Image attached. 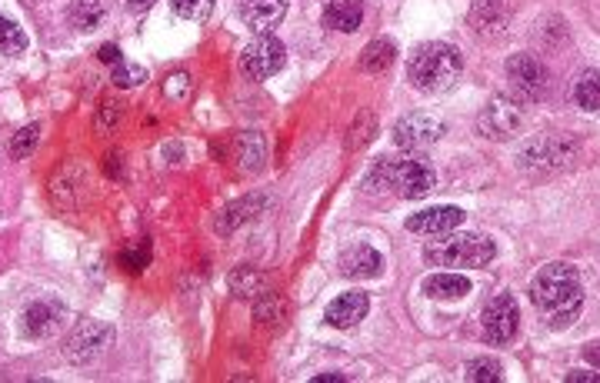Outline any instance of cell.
I'll return each instance as SVG.
<instances>
[{"label":"cell","mask_w":600,"mask_h":383,"mask_svg":"<svg viewBox=\"0 0 600 383\" xmlns=\"http://www.w3.org/2000/svg\"><path fill=\"white\" fill-rule=\"evenodd\" d=\"M170 7L180 20H207L210 10H214V0H170Z\"/></svg>","instance_id":"cell-30"},{"label":"cell","mask_w":600,"mask_h":383,"mask_svg":"<svg viewBox=\"0 0 600 383\" xmlns=\"http://www.w3.org/2000/svg\"><path fill=\"white\" fill-rule=\"evenodd\" d=\"M100 60H104V64H117V60H124V57H120V50L114 47V44H104V47H100V54H97Z\"/></svg>","instance_id":"cell-35"},{"label":"cell","mask_w":600,"mask_h":383,"mask_svg":"<svg viewBox=\"0 0 600 383\" xmlns=\"http://www.w3.org/2000/svg\"><path fill=\"white\" fill-rule=\"evenodd\" d=\"M367 310H370L367 294L350 290V294H340L334 304L327 307V324L337 327V330H350V327H357L360 320L367 317Z\"/></svg>","instance_id":"cell-15"},{"label":"cell","mask_w":600,"mask_h":383,"mask_svg":"<svg viewBox=\"0 0 600 383\" xmlns=\"http://www.w3.org/2000/svg\"><path fill=\"white\" fill-rule=\"evenodd\" d=\"M480 327H484V337L490 344H507V340H514L517 327H520L517 300L510 294H497L484 307V314H480Z\"/></svg>","instance_id":"cell-9"},{"label":"cell","mask_w":600,"mask_h":383,"mask_svg":"<svg viewBox=\"0 0 600 383\" xmlns=\"http://www.w3.org/2000/svg\"><path fill=\"white\" fill-rule=\"evenodd\" d=\"M284 14H287V0H244L240 4V17L257 34H270L284 20Z\"/></svg>","instance_id":"cell-16"},{"label":"cell","mask_w":600,"mask_h":383,"mask_svg":"<svg viewBox=\"0 0 600 383\" xmlns=\"http://www.w3.org/2000/svg\"><path fill=\"white\" fill-rule=\"evenodd\" d=\"M264 157H267V147H264V137L257 130H247V134L237 137V160H240V170L247 174H257L264 167Z\"/></svg>","instance_id":"cell-22"},{"label":"cell","mask_w":600,"mask_h":383,"mask_svg":"<svg viewBox=\"0 0 600 383\" xmlns=\"http://www.w3.org/2000/svg\"><path fill=\"white\" fill-rule=\"evenodd\" d=\"M367 187L387 190L394 197L420 200L437 187L434 167L424 157H380L367 174Z\"/></svg>","instance_id":"cell-2"},{"label":"cell","mask_w":600,"mask_h":383,"mask_svg":"<svg viewBox=\"0 0 600 383\" xmlns=\"http://www.w3.org/2000/svg\"><path fill=\"white\" fill-rule=\"evenodd\" d=\"M507 80L514 87V94L524 100V104H534V100L547 97L550 87V74L547 67L540 64L534 54H514L507 60Z\"/></svg>","instance_id":"cell-6"},{"label":"cell","mask_w":600,"mask_h":383,"mask_svg":"<svg viewBox=\"0 0 600 383\" xmlns=\"http://www.w3.org/2000/svg\"><path fill=\"white\" fill-rule=\"evenodd\" d=\"M567 383H600V374H590V370H570Z\"/></svg>","instance_id":"cell-34"},{"label":"cell","mask_w":600,"mask_h":383,"mask_svg":"<svg viewBox=\"0 0 600 383\" xmlns=\"http://www.w3.org/2000/svg\"><path fill=\"white\" fill-rule=\"evenodd\" d=\"M107 14V0H74L70 4V24L80 30H94Z\"/></svg>","instance_id":"cell-24"},{"label":"cell","mask_w":600,"mask_h":383,"mask_svg":"<svg viewBox=\"0 0 600 383\" xmlns=\"http://www.w3.org/2000/svg\"><path fill=\"white\" fill-rule=\"evenodd\" d=\"M520 164L524 167H564L570 164V147L564 140H537V144H530L524 154H520Z\"/></svg>","instance_id":"cell-18"},{"label":"cell","mask_w":600,"mask_h":383,"mask_svg":"<svg viewBox=\"0 0 600 383\" xmlns=\"http://www.w3.org/2000/svg\"><path fill=\"white\" fill-rule=\"evenodd\" d=\"M517 127H520V110H517L514 100H507V97H494L477 117V130L490 140L514 137Z\"/></svg>","instance_id":"cell-10"},{"label":"cell","mask_w":600,"mask_h":383,"mask_svg":"<svg viewBox=\"0 0 600 383\" xmlns=\"http://www.w3.org/2000/svg\"><path fill=\"white\" fill-rule=\"evenodd\" d=\"M260 287H264V277H260L257 270H250V267H237L234 274H230V290H234V294H240V297L257 294Z\"/></svg>","instance_id":"cell-27"},{"label":"cell","mask_w":600,"mask_h":383,"mask_svg":"<svg viewBox=\"0 0 600 383\" xmlns=\"http://www.w3.org/2000/svg\"><path fill=\"white\" fill-rule=\"evenodd\" d=\"M314 383H344V377H340V374H320V377H314Z\"/></svg>","instance_id":"cell-38"},{"label":"cell","mask_w":600,"mask_h":383,"mask_svg":"<svg viewBox=\"0 0 600 383\" xmlns=\"http://www.w3.org/2000/svg\"><path fill=\"white\" fill-rule=\"evenodd\" d=\"M464 210L460 207H427L407 220L410 234H424V237H444L454 234L457 227H464Z\"/></svg>","instance_id":"cell-12"},{"label":"cell","mask_w":600,"mask_h":383,"mask_svg":"<svg viewBox=\"0 0 600 383\" xmlns=\"http://www.w3.org/2000/svg\"><path fill=\"white\" fill-rule=\"evenodd\" d=\"M110 340H114V327L104 324V320H84V324L70 334L64 354H67L70 364L84 367V364H90V360H97L100 354H104Z\"/></svg>","instance_id":"cell-7"},{"label":"cell","mask_w":600,"mask_h":383,"mask_svg":"<svg viewBox=\"0 0 600 383\" xmlns=\"http://www.w3.org/2000/svg\"><path fill=\"white\" fill-rule=\"evenodd\" d=\"M24 47H27V34L20 30L17 20L0 17V54H4V57H14V54H20Z\"/></svg>","instance_id":"cell-25"},{"label":"cell","mask_w":600,"mask_h":383,"mask_svg":"<svg viewBox=\"0 0 600 383\" xmlns=\"http://www.w3.org/2000/svg\"><path fill=\"white\" fill-rule=\"evenodd\" d=\"M460 70H464L460 50L440 44V40L420 44L407 60V80L420 94H444V90H450L460 80Z\"/></svg>","instance_id":"cell-3"},{"label":"cell","mask_w":600,"mask_h":383,"mask_svg":"<svg viewBox=\"0 0 600 383\" xmlns=\"http://www.w3.org/2000/svg\"><path fill=\"white\" fill-rule=\"evenodd\" d=\"M264 207H267V200L260 194H250L244 200H237V204H230L224 214L217 217V230L220 234H234L244 220H254L257 214H264Z\"/></svg>","instance_id":"cell-19"},{"label":"cell","mask_w":600,"mask_h":383,"mask_svg":"<svg viewBox=\"0 0 600 383\" xmlns=\"http://www.w3.org/2000/svg\"><path fill=\"white\" fill-rule=\"evenodd\" d=\"M584 357H587V364H594V367L600 370V344H597V347H587Z\"/></svg>","instance_id":"cell-37"},{"label":"cell","mask_w":600,"mask_h":383,"mask_svg":"<svg viewBox=\"0 0 600 383\" xmlns=\"http://www.w3.org/2000/svg\"><path fill=\"white\" fill-rule=\"evenodd\" d=\"M440 134H444V120L434 114H424V110L400 117L394 124V144L400 150H424L430 144H437Z\"/></svg>","instance_id":"cell-8"},{"label":"cell","mask_w":600,"mask_h":383,"mask_svg":"<svg viewBox=\"0 0 600 383\" xmlns=\"http://www.w3.org/2000/svg\"><path fill=\"white\" fill-rule=\"evenodd\" d=\"M67 310L60 300L54 297H40L34 304L24 307V314H20V327H24L27 337H54L60 324H64Z\"/></svg>","instance_id":"cell-11"},{"label":"cell","mask_w":600,"mask_h":383,"mask_svg":"<svg viewBox=\"0 0 600 383\" xmlns=\"http://www.w3.org/2000/svg\"><path fill=\"white\" fill-rule=\"evenodd\" d=\"M120 114H124V104H117V100L110 104V100H107L104 110H100V120H97V130H100V134H104V130H110V124H117Z\"/></svg>","instance_id":"cell-33"},{"label":"cell","mask_w":600,"mask_h":383,"mask_svg":"<svg viewBox=\"0 0 600 383\" xmlns=\"http://www.w3.org/2000/svg\"><path fill=\"white\" fill-rule=\"evenodd\" d=\"M497 257V244L480 234H444L424 247V260L434 267H487Z\"/></svg>","instance_id":"cell-4"},{"label":"cell","mask_w":600,"mask_h":383,"mask_svg":"<svg viewBox=\"0 0 600 383\" xmlns=\"http://www.w3.org/2000/svg\"><path fill=\"white\" fill-rule=\"evenodd\" d=\"M284 64H287V50L274 34H257L244 47V54H240V70H244L250 80L274 77Z\"/></svg>","instance_id":"cell-5"},{"label":"cell","mask_w":600,"mask_h":383,"mask_svg":"<svg viewBox=\"0 0 600 383\" xmlns=\"http://www.w3.org/2000/svg\"><path fill=\"white\" fill-rule=\"evenodd\" d=\"M507 24H510V7L504 0H474V7H470V27H474L477 37L494 40L504 34Z\"/></svg>","instance_id":"cell-13"},{"label":"cell","mask_w":600,"mask_h":383,"mask_svg":"<svg viewBox=\"0 0 600 383\" xmlns=\"http://www.w3.org/2000/svg\"><path fill=\"white\" fill-rule=\"evenodd\" d=\"M360 20H364V4H360V0H327L324 27L350 34V30L360 27Z\"/></svg>","instance_id":"cell-17"},{"label":"cell","mask_w":600,"mask_h":383,"mask_svg":"<svg viewBox=\"0 0 600 383\" xmlns=\"http://www.w3.org/2000/svg\"><path fill=\"white\" fill-rule=\"evenodd\" d=\"M467 380L470 383H500V380H504V367H500L494 357L470 360V364H467Z\"/></svg>","instance_id":"cell-26"},{"label":"cell","mask_w":600,"mask_h":383,"mask_svg":"<svg viewBox=\"0 0 600 383\" xmlns=\"http://www.w3.org/2000/svg\"><path fill=\"white\" fill-rule=\"evenodd\" d=\"M154 4H157V0H127V10H130V14H147Z\"/></svg>","instance_id":"cell-36"},{"label":"cell","mask_w":600,"mask_h":383,"mask_svg":"<svg viewBox=\"0 0 600 383\" xmlns=\"http://www.w3.org/2000/svg\"><path fill=\"white\" fill-rule=\"evenodd\" d=\"M110 80H114V87H137L147 80V70L140 64H127V60H117L114 70H110Z\"/></svg>","instance_id":"cell-28"},{"label":"cell","mask_w":600,"mask_h":383,"mask_svg":"<svg viewBox=\"0 0 600 383\" xmlns=\"http://www.w3.org/2000/svg\"><path fill=\"white\" fill-rule=\"evenodd\" d=\"M37 140H40V127L37 124L17 130L14 140H10V157H14V160L30 157V154H34V147H37Z\"/></svg>","instance_id":"cell-29"},{"label":"cell","mask_w":600,"mask_h":383,"mask_svg":"<svg viewBox=\"0 0 600 383\" xmlns=\"http://www.w3.org/2000/svg\"><path fill=\"white\" fill-rule=\"evenodd\" d=\"M394 57H397L394 40L380 37V40H370V44L364 47V54H360V67H364L367 74H380V70H387L390 64H394Z\"/></svg>","instance_id":"cell-23"},{"label":"cell","mask_w":600,"mask_h":383,"mask_svg":"<svg viewBox=\"0 0 600 383\" xmlns=\"http://www.w3.org/2000/svg\"><path fill=\"white\" fill-rule=\"evenodd\" d=\"M150 264V244H134L130 250H124V267L127 270H144Z\"/></svg>","instance_id":"cell-31"},{"label":"cell","mask_w":600,"mask_h":383,"mask_svg":"<svg viewBox=\"0 0 600 383\" xmlns=\"http://www.w3.org/2000/svg\"><path fill=\"white\" fill-rule=\"evenodd\" d=\"M570 97L584 114H600V70H580Z\"/></svg>","instance_id":"cell-21"},{"label":"cell","mask_w":600,"mask_h":383,"mask_svg":"<svg viewBox=\"0 0 600 383\" xmlns=\"http://www.w3.org/2000/svg\"><path fill=\"white\" fill-rule=\"evenodd\" d=\"M164 94H167L170 100H187V94H190V77H187V74H174V77H167Z\"/></svg>","instance_id":"cell-32"},{"label":"cell","mask_w":600,"mask_h":383,"mask_svg":"<svg viewBox=\"0 0 600 383\" xmlns=\"http://www.w3.org/2000/svg\"><path fill=\"white\" fill-rule=\"evenodd\" d=\"M530 304H534L554 330H564L577 320L584 307V284L570 264H547L530 280Z\"/></svg>","instance_id":"cell-1"},{"label":"cell","mask_w":600,"mask_h":383,"mask_svg":"<svg viewBox=\"0 0 600 383\" xmlns=\"http://www.w3.org/2000/svg\"><path fill=\"white\" fill-rule=\"evenodd\" d=\"M420 290H424L430 300H460L470 294V280L460 274H430L424 277Z\"/></svg>","instance_id":"cell-20"},{"label":"cell","mask_w":600,"mask_h":383,"mask_svg":"<svg viewBox=\"0 0 600 383\" xmlns=\"http://www.w3.org/2000/svg\"><path fill=\"white\" fill-rule=\"evenodd\" d=\"M384 270V257L377 254L374 247L367 244H354L340 254V274L344 277H354V280H370Z\"/></svg>","instance_id":"cell-14"}]
</instances>
